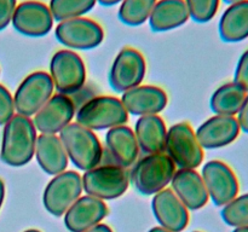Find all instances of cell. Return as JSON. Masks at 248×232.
<instances>
[{
	"mask_svg": "<svg viewBox=\"0 0 248 232\" xmlns=\"http://www.w3.org/2000/svg\"><path fill=\"white\" fill-rule=\"evenodd\" d=\"M36 130L31 117L14 115L4 126L0 160L10 167H23L35 154Z\"/></svg>",
	"mask_w": 248,
	"mask_h": 232,
	"instance_id": "6da1fadb",
	"label": "cell"
},
{
	"mask_svg": "<svg viewBox=\"0 0 248 232\" xmlns=\"http://www.w3.org/2000/svg\"><path fill=\"white\" fill-rule=\"evenodd\" d=\"M60 138L68 159L78 169L86 172L101 163L103 149L93 130L77 122L69 123L60 133Z\"/></svg>",
	"mask_w": 248,
	"mask_h": 232,
	"instance_id": "7a4b0ae2",
	"label": "cell"
},
{
	"mask_svg": "<svg viewBox=\"0 0 248 232\" xmlns=\"http://www.w3.org/2000/svg\"><path fill=\"white\" fill-rule=\"evenodd\" d=\"M176 173V164L166 154H153L135 163L131 180L136 190L144 196H152L166 188Z\"/></svg>",
	"mask_w": 248,
	"mask_h": 232,
	"instance_id": "3957f363",
	"label": "cell"
},
{
	"mask_svg": "<svg viewBox=\"0 0 248 232\" xmlns=\"http://www.w3.org/2000/svg\"><path fill=\"white\" fill-rule=\"evenodd\" d=\"M77 123L91 130H110L126 125L128 114L120 99L110 96H98L82 104L75 114Z\"/></svg>",
	"mask_w": 248,
	"mask_h": 232,
	"instance_id": "277c9868",
	"label": "cell"
},
{
	"mask_svg": "<svg viewBox=\"0 0 248 232\" xmlns=\"http://www.w3.org/2000/svg\"><path fill=\"white\" fill-rule=\"evenodd\" d=\"M165 152L179 169H195L203 161V149L186 122L176 123L167 130Z\"/></svg>",
	"mask_w": 248,
	"mask_h": 232,
	"instance_id": "5b68a950",
	"label": "cell"
},
{
	"mask_svg": "<svg viewBox=\"0 0 248 232\" xmlns=\"http://www.w3.org/2000/svg\"><path fill=\"white\" fill-rule=\"evenodd\" d=\"M82 190L98 200H115L121 197L128 188V174L116 164L97 166L86 171L81 176Z\"/></svg>",
	"mask_w": 248,
	"mask_h": 232,
	"instance_id": "8992f818",
	"label": "cell"
},
{
	"mask_svg": "<svg viewBox=\"0 0 248 232\" xmlns=\"http://www.w3.org/2000/svg\"><path fill=\"white\" fill-rule=\"evenodd\" d=\"M50 76L56 91L69 96L84 87L86 82V67L75 51L61 50L51 58Z\"/></svg>",
	"mask_w": 248,
	"mask_h": 232,
	"instance_id": "52a82bcc",
	"label": "cell"
},
{
	"mask_svg": "<svg viewBox=\"0 0 248 232\" xmlns=\"http://www.w3.org/2000/svg\"><path fill=\"white\" fill-rule=\"evenodd\" d=\"M55 36L64 47L86 51L103 43L104 30L101 24L84 16L58 22Z\"/></svg>",
	"mask_w": 248,
	"mask_h": 232,
	"instance_id": "ba28073f",
	"label": "cell"
},
{
	"mask_svg": "<svg viewBox=\"0 0 248 232\" xmlns=\"http://www.w3.org/2000/svg\"><path fill=\"white\" fill-rule=\"evenodd\" d=\"M81 192L80 174L74 171H64L53 176L46 185L43 195L44 207L53 217H62L81 197Z\"/></svg>",
	"mask_w": 248,
	"mask_h": 232,
	"instance_id": "9c48e42d",
	"label": "cell"
},
{
	"mask_svg": "<svg viewBox=\"0 0 248 232\" xmlns=\"http://www.w3.org/2000/svg\"><path fill=\"white\" fill-rule=\"evenodd\" d=\"M53 82L46 72L29 74L17 87L14 96L15 110L18 115L34 116L52 97Z\"/></svg>",
	"mask_w": 248,
	"mask_h": 232,
	"instance_id": "30bf717a",
	"label": "cell"
},
{
	"mask_svg": "<svg viewBox=\"0 0 248 232\" xmlns=\"http://www.w3.org/2000/svg\"><path fill=\"white\" fill-rule=\"evenodd\" d=\"M208 197L217 207H224L239 195L240 185L235 172L225 162L212 160L201 171Z\"/></svg>",
	"mask_w": 248,
	"mask_h": 232,
	"instance_id": "8fae6325",
	"label": "cell"
},
{
	"mask_svg": "<svg viewBox=\"0 0 248 232\" xmlns=\"http://www.w3.org/2000/svg\"><path fill=\"white\" fill-rule=\"evenodd\" d=\"M144 56L132 47H125L118 53L109 72V85L118 93H124L140 86L145 76Z\"/></svg>",
	"mask_w": 248,
	"mask_h": 232,
	"instance_id": "7c38bea8",
	"label": "cell"
},
{
	"mask_svg": "<svg viewBox=\"0 0 248 232\" xmlns=\"http://www.w3.org/2000/svg\"><path fill=\"white\" fill-rule=\"evenodd\" d=\"M53 22L55 19L48 5L38 0H27L17 4L11 23L22 35L41 38L50 33Z\"/></svg>",
	"mask_w": 248,
	"mask_h": 232,
	"instance_id": "4fadbf2b",
	"label": "cell"
},
{
	"mask_svg": "<svg viewBox=\"0 0 248 232\" xmlns=\"http://www.w3.org/2000/svg\"><path fill=\"white\" fill-rule=\"evenodd\" d=\"M74 115V102L65 94L57 93L46 102L31 121L41 134H57L72 122Z\"/></svg>",
	"mask_w": 248,
	"mask_h": 232,
	"instance_id": "5bb4252c",
	"label": "cell"
},
{
	"mask_svg": "<svg viewBox=\"0 0 248 232\" xmlns=\"http://www.w3.org/2000/svg\"><path fill=\"white\" fill-rule=\"evenodd\" d=\"M240 132L235 116L215 115L199 126L195 135L202 149H219L234 143Z\"/></svg>",
	"mask_w": 248,
	"mask_h": 232,
	"instance_id": "9a60e30c",
	"label": "cell"
},
{
	"mask_svg": "<svg viewBox=\"0 0 248 232\" xmlns=\"http://www.w3.org/2000/svg\"><path fill=\"white\" fill-rule=\"evenodd\" d=\"M155 219L162 229L170 232H182L189 222V212L174 195L172 188H164L155 193L152 201Z\"/></svg>",
	"mask_w": 248,
	"mask_h": 232,
	"instance_id": "2e32d148",
	"label": "cell"
},
{
	"mask_svg": "<svg viewBox=\"0 0 248 232\" xmlns=\"http://www.w3.org/2000/svg\"><path fill=\"white\" fill-rule=\"evenodd\" d=\"M121 103L128 115H157L167 106V94L162 88L150 85L140 86L124 92Z\"/></svg>",
	"mask_w": 248,
	"mask_h": 232,
	"instance_id": "e0dca14e",
	"label": "cell"
},
{
	"mask_svg": "<svg viewBox=\"0 0 248 232\" xmlns=\"http://www.w3.org/2000/svg\"><path fill=\"white\" fill-rule=\"evenodd\" d=\"M108 215L104 201L92 196L79 197L64 213V225L70 232H85L98 225Z\"/></svg>",
	"mask_w": 248,
	"mask_h": 232,
	"instance_id": "ac0fdd59",
	"label": "cell"
},
{
	"mask_svg": "<svg viewBox=\"0 0 248 232\" xmlns=\"http://www.w3.org/2000/svg\"><path fill=\"white\" fill-rule=\"evenodd\" d=\"M172 191L188 210H199L208 202L201 174L195 169H178L171 180Z\"/></svg>",
	"mask_w": 248,
	"mask_h": 232,
	"instance_id": "d6986e66",
	"label": "cell"
},
{
	"mask_svg": "<svg viewBox=\"0 0 248 232\" xmlns=\"http://www.w3.org/2000/svg\"><path fill=\"white\" fill-rule=\"evenodd\" d=\"M106 146L116 166L128 168L137 161L140 147L135 132L128 126H116L108 130L106 134Z\"/></svg>",
	"mask_w": 248,
	"mask_h": 232,
	"instance_id": "ffe728a7",
	"label": "cell"
},
{
	"mask_svg": "<svg viewBox=\"0 0 248 232\" xmlns=\"http://www.w3.org/2000/svg\"><path fill=\"white\" fill-rule=\"evenodd\" d=\"M34 156L36 157L39 167L52 176L64 172L69 160L62 140L56 134L38 135Z\"/></svg>",
	"mask_w": 248,
	"mask_h": 232,
	"instance_id": "44dd1931",
	"label": "cell"
},
{
	"mask_svg": "<svg viewBox=\"0 0 248 232\" xmlns=\"http://www.w3.org/2000/svg\"><path fill=\"white\" fill-rule=\"evenodd\" d=\"M190 19L184 0H157L149 17V26L155 33L173 30Z\"/></svg>",
	"mask_w": 248,
	"mask_h": 232,
	"instance_id": "7402d4cb",
	"label": "cell"
},
{
	"mask_svg": "<svg viewBox=\"0 0 248 232\" xmlns=\"http://www.w3.org/2000/svg\"><path fill=\"white\" fill-rule=\"evenodd\" d=\"M135 135L138 147L145 154L165 152L167 128L160 116H140L135 125Z\"/></svg>",
	"mask_w": 248,
	"mask_h": 232,
	"instance_id": "603a6c76",
	"label": "cell"
},
{
	"mask_svg": "<svg viewBox=\"0 0 248 232\" xmlns=\"http://www.w3.org/2000/svg\"><path fill=\"white\" fill-rule=\"evenodd\" d=\"M218 33L224 43L229 44L248 39V0L228 5L220 16Z\"/></svg>",
	"mask_w": 248,
	"mask_h": 232,
	"instance_id": "cb8c5ba5",
	"label": "cell"
},
{
	"mask_svg": "<svg viewBox=\"0 0 248 232\" xmlns=\"http://www.w3.org/2000/svg\"><path fill=\"white\" fill-rule=\"evenodd\" d=\"M246 96L247 92L236 82H227L213 92L210 101V108L216 115L236 117Z\"/></svg>",
	"mask_w": 248,
	"mask_h": 232,
	"instance_id": "d4e9b609",
	"label": "cell"
},
{
	"mask_svg": "<svg viewBox=\"0 0 248 232\" xmlns=\"http://www.w3.org/2000/svg\"><path fill=\"white\" fill-rule=\"evenodd\" d=\"M157 0H124L119 7V19L130 27L142 26L149 19Z\"/></svg>",
	"mask_w": 248,
	"mask_h": 232,
	"instance_id": "484cf974",
	"label": "cell"
},
{
	"mask_svg": "<svg viewBox=\"0 0 248 232\" xmlns=\"http://www.w3.org/2000/svg\"><path fill=\"white\" fill-rule=\"evenodd\" d=\"M97 4V0H50L48 9L57 22L84 17Z\"/></svg>",
	"mask_w": 248,
	"mask_h": 232,
	"instance_id": "4316f807",
	"label": "cell"
},
{
	"mask_svg": "<svg viewBox=\"0 0 248 232\" xmlns=\"http://www.w3.org/2000/svg\"><path fill=\"white\" fill-rule=\"evenodd\" d=\"M223 221L234 229L248 226V192L237 195L220 210Z\"/></svg>",
	"mask_w": 248,
	"mask_h": 232,
	"instance_id": "83f0119b",
	"label": "cell"
},
{
	"mask_svg": "<svg viewBox=\"0 0 248 232\" xmlns=\"http://www.w3.org/2000/svg\"><path fill=\"white\" fill-rule=\"evenodd\" d=\"M189 16L196 23H207L215 18L219 9L220 0H184Z\"/></svg>",
	"mask_w": 248,
	"mask_h": 232,
	"instance_id": "f1b7e54d",
	"label": "cell"
},
{
	"mask_svg": "<svg viewBox=\"0 0 248 232\" xmlns=\"http://www.w3.org/2000/svg\"><path fill=\"white\" fill-rule=\"evenodd\" d=\"M15 115L14 97L7 88L0 85V126H5Z\"/></svg>",
	"mask_w": 248,
	"mask_h": 232,
	"instance_id": "f546056e",
	"label": "cell"
},
{
	"mask_svg": "<svg viewBox=\"0 0 248 232\" xmlns=\"http://www.w3.org/2000/svg\"><path fill=\"white\" fill-rule=\"evenodd\" d=\"M234 82H236L248 93V50L245 51L237 60L236 68H235Z\"/></svg>",
	"mask_w": 248,
	"mask_h": 232,
	"instance_id": "4dcf8cb0",
	"label": "cell"
},
{
	"mask_svg": "<svg viewBox=\"0 0 248 232\" xmlns=\"http://www.w3.org/2000/svg\"><path fill=\"white\" fill-rule=\"evenodd\" d=\"M16 7L17 0H0V31L12 22Z\"/></svg>",
	"mask_w": 248,
	"mask_h": 232,
	"instance_id": "1f68e13d",
	"label": "cell"
},
{
	"mask_svg": "<svg viewBox=\"0 0 248 232\" xmlns=\"http://www.w3.org/2000/svg\"><path fill=\"white\" fill-rule=\"evenodd\" d=\"M236 120L239 122L240 130L248 134V93L246 98H245L241 109H240L239 114L236 115Z\"/></svg>",
	"mask_w": 248,
	"mask_h": 232,
	"instance_id": "d6a6232c",
	"label": "cell"
},
{
	"mask_svg": "<svg viewBox=\"0 0 248 232\" xmlns=\"http://www.w3.org/2000/svg\"><path fill=\"white\" fill-rule=\"evenodd\" d=\"M85 232H113V230H111L110 227L106 224H98V225H96V226L91 227V229L87 230V231H85Z\"/></svg>",
	"mask_w": 248,
	"mask_h": 232,
	"instance_id": "836d02e7",
	"label": "cell"
},
{
	"mask_svg": "<svg viewBox=\"0 0 248 232\" xmlns=\"http://www.w3.org/2000/svg\"><path fill=\"white\" fill-rule=\"evenodd\" d=\"M124 0H97V2L102 5V6H114V5L121 4Z\"/></svg>",
	"mask_w": 248,
	"mask_h": 232,
	"instance_id": "e575fe53",
	"label": "cell"
},
{
	"mask_svg": "<svg viewBox=\"0 0 248 232\" xmlns=\"http://www.w3.org/2000/svg\"><path fill=\"white\" fill-rule=\"evenodd\" d=\"M4 198H5V185H4V181L0 179V208H1L2 202H4Z\"/></svg>",
	"mask_w": 248,
	"mask_h": 232,
	"instance_id": "d590c367",
	"label": "cell"
},
{
	"mask_svg": "<svg viewBox=\"0 0 248 232\" xmlns=\"http://www.w3.org/2000/svg\"><path fill=\"white\" fill-rule=\"evenodd\" d=\"M148 232H170V231H167V230L162 229V227L160 226V227H153V229H150Z\"/></svg>",
	"mask_w": 248,
	"mask_h": 232,
	"instance_id": "8d00e7d4",
	"label": "cell"
},
{
	"mask_svg": "<svg viewBox=\"0 0 248 232\" xmlns=\"http://www.w3.org/2000/svg\"><path fill=\"white\" fill-rule=\"evenodd\" d=\"M232 232H248V226H245V227H236V229L232 230Z\"/></svg>",
	"mask_w": 248,
	"mask_h": 232,
	"instance_id": "74e56055",
	"label": "cell"
},
{
	"mask_svg": "<svg viewBox=\"0 0 248 232\" xmlns=\"http://www.w3.org/2000/svg\"><path fill=\"white\" fill-rule=\"evenodd\" d=\"M222 1L225 2L227 5H232V4H235V2L242 1V0H222Z\"/></svg>",
	"mask_w": 248,
	"mask_h": 232,
	"instance_id": "f35d334b",
	"label": "cell"
},
{
	"mask_svg": "<svg viewBox=\"0 0 248 232\" xmlns=\"http://www.w3.org/2000/svg\"><path fill=\"white\" fill-rule=\"evenodd\" d=\"M23 232H41V231H39V230H35V229H31V230H26V231Z\"/></svg>",
	"mask_w": 248,
	"mask_h": 232,
	"instance_id": "ab89813d",
	"label": "cell"
},
{
	"mask_svg": "<svg viewBox=\"0 0 248 232\" xmlns=\"http://www.w3.org/2000/svg\"><path fill=\"white\" fill-rule=\"evenodd\" d=\"M194 232H200V231H194Z\"/></svg>",
	"mask_w": 248,
	"mask_h": 232,
	"instance_id": "60d3db41",
	"label": "cell"
}]
</instances>
